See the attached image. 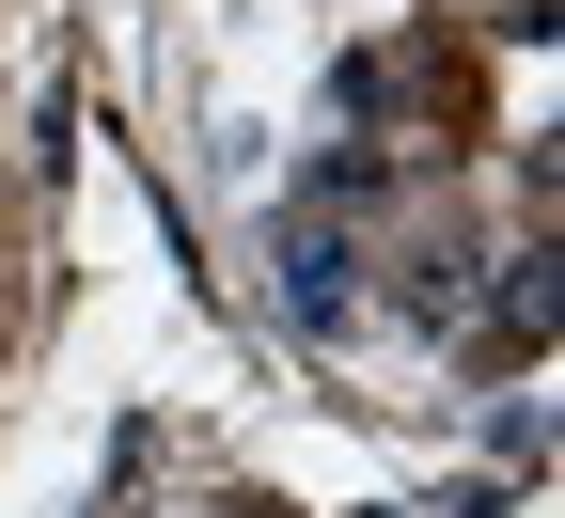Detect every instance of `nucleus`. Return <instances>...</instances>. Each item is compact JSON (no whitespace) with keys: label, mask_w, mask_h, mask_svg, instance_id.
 I'll list each match as a JSON object with an SVG mask.
<instances>
[{"label":"nucleus","mask_w":565,"mask_h":518,"mask_svg":"<svg viewBox=\"0 0 565 518\" xmlns=\"http://www.w3.org/2000/svg\"><path fill=\"white\" fill-rule=\"evenodd\" d=\"M550 315H565V252L534 236V252H503V283L471 299V330L503 346V361H534V346H550Z\"/></svg>","instance_id":"obj_1"},{"label":"nucleus","mask_w":565,"mask_h":518,"mask_svg":"<svg viewBox=\"0 0 565 518\" xmlns=\"http://www.w3.org/2000/svg\"><path fill=\"white\" fill-rule=\"evenodd\" d=\"M282 315L345 330V236H330V220H282Z\"/></svg>","instance_id":"obj_2"}]
</instances>
